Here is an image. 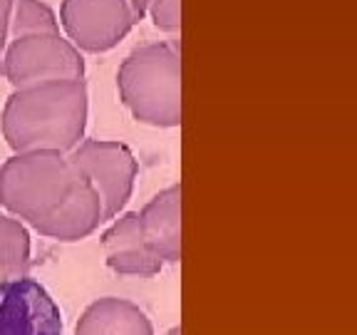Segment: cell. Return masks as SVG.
I'll return each mask as SVG.
<instances>
[{
	"label": "cell",
	"instance_id": "4fadbf2b",
	"mask_svg": "<svg viewBox=\"0 0 357 335\" xmlns=\"http://www.w3.org/2000/svg\"><path fill=\"white\" fill-rule=\"evenodd\" d=\"M38 33H62L57 13L45 0H13L8 40Z\"/></svg>",
	"mask_w": 357,
	"mask_h": 335
},
{
	"label": "cell",
	"instance_id": "277c9868",
	"mask_svg": "<svg viewBox=\"0 0 357 335\" xmlns=\"http://www.w3.org/2000/svg\"><path fill=\"white\" fill-rule=\"evenodd\" d=\"M82 52L62 33H38L8 40L0 52V75L13 89L50 80H84Z\"/></svg>",
	"mask_w": 357,
	"mask_h": 335
},
{
	"label": "cell",
	"instance_id": "e0dca14e",
	"mask_svg": "<svg viewBox=\"0 0 357 335\" xmlns=\"http://www.w3.org/2000/svg\"><path fill=\"white\" fill-rule=\"evenodd\" d=\"M167 335H181V328H172V330H169Z\"/></svg>",
	"mask_w": 357,
	"mask_h": 335
},
{
	"label": "cell",
	"instance_id": "5bb4252c",
	"mask_svg": "<svg viewBox=\"0 0 357 335\" xmlns=\"http://www.w3.org/2000/svg\"><path fill=\"white\" fill-rule=\"evenodd\" d=\"M146 15L151 17L156 30L167 35H176L181 28V10H178V0H149Z\"/></svg>",
	"mask_w": 357,
	"mask_h": 335
},
{
	"label": "cell",
	"instance_id": "3957f363",
	"mask_svg": "<svg viewBox=\"0 0 357 335\" xmlns=\"http://www.w3.org/2000/svg\"><path fill=\"white\" fill-rule=\"evenodd\" d=\"M77 179L79 172L65 151H13L0 167V207L8 216L38 229L73 194Z\"/></svg>",
	"mask_w": 357,
	"mask_h": 335
},
{
	"label": "cell",
	"instance_id": "52a82bcc",
	"mask_svg": "<svg viewBox=\"0 0 357 335\" xmlns=\"http://www.w3.org/2000/svg\"><path fill=\"white\" fill-rule=\"evenodd\" d=\"M0 335H65L60 306L40 281L25 274L0 281Z\"/></svg>",
	"mask_w": 357,
	"mask_h": 335
},
{
	"label": "cell",
	"instance_id": "7a4b0ae2",
	"mask_svg": "<svg viewBox=\"0 0 357 335\" xmlns=\"http://www.w3.org/2000/svg\"><path fill=\"white\" fill-rule=\"evenodd\" d=\"M117 92L137 122L159 129L181 124V52L172 40L134 47L117 70Z\"/></svg>",
	"mask_w": 357,
	"mask_h": 335
},
{
	"label": "cell",
	"instance_id": "ba28073f",
	"mask_svg": "<svg viewBox=\"0 0 357 335\" xmlns=\"http://www.w3.org/2000/svg\"><path fill=\"white\" fill-rule=\"evenodd\" d=\"M102 251L107 268L117 276L154 278L164 268V263L149 251V246L142 239L137 211H122L112 218L102 234Z\"/></svg>",
	"mask_w": 357,
	"mask_h": 335
},
{
	"label": "cell",
	"instance_id": "ac0fdd59",
	"mask_svg": "<svg viewBox=\"0 0 357 335\" xmlns=\"http://www.w3.org/2000/svg\"><path fill=\"white\" fill-rule=\"evenodd\" d=\"M0 214H3V211H0Z\"/></svg>",
	"mask_w": 357,
	"mask_h": 335
},
{
	"label": "cell",
	"instance_id": "2e32d148",
	"mask_svg": "<svg viewBox=\"0 0 357 335\" xmlns=\"http://www.w3.org/2000/svg\"><path fill=\"white\" fill-rule=\"evenodd\" d=\"M129 8H132L134 17H137V22H142L146 17V8H149V0H127Z\"/></svg>",
	"mask_w": 357,
	"mask_h": 335
},
{
	"label": "cell",
	"instance_id": "8992f818",
	"mask_svg": "<svg viewBox=\"0 0 357 335\" xmlns=\"http://www.w3.org/2000/svg\"><path fill=\"white\" fill-rule=\"evenodd\" d=\"M60 30L79 52L114 50L139 25L127 0H62Z\"/></svg>",
	"mask_w": 357,
	"mask_h": 335
},
{
	"label": "cell",
	"instance_id": "8fae6325",
	"mask_svg": "<svg viewBox=\"0 0 357 335\" xmlns=\"http://www.w3.org/2000/svg\"><path fill=\"white\" fill-rule=\"evenodd\" d=\"M75 335H154V325L137 303L105 296L84 308Z\"/></svg>",
	"mask_w": 357,
	"mask_h": 335
},
{
	"label": "cell",
	"instance_id": "9a60e30c",
	"mask_svg": "<svg viewBox=\"0 0 357 335\" xmlns=\"http://www.w3.org/2000/svg\"><path fill=\"white\" fill-rule=\"evenodd\" d=\"M10 8L13 0H0V52L8 45V30H10Z\"/></svg>",
	"mask_w": 357,
	"mask_h": 335
},
{
	"label": "cell",
	"instance_id": "9c48e42d",
	"mask_svg": "<svg viewBox=\"0 0 357 335\" xmlns=\"http://www.w3.org/2000/svg\"><path fill=\"white\" fill-rule=\"evenodd\" d=\"M137 218L142 239L159 261H181V186L172 184L154 194L137 211Z\"/></svg>",
	"mask_w": 357,
	"mask_h": 335
},
{
	"label": "cell",
	"instance_id": "6da1fadb",
	"mask_svg": "<svg viewBox=\"0 0 357 335\" xmlns=\"http://www.w3.org/2000/svg\"><path fill=\"white\" fill-rule=\"evenodd\" d=\"M89 92L84 80H50L10 92L0 132L13 151H73L84 140Z\"/></svg>",
	"mask_w": 357,
	"mask_h": 335
},
{
	"label": "cell",
	"instance_id": "5b68a950",
	"mask_svg": "<svg viewBox=\"0 0 357 335\" xmlns=\"http://www.w3.org/2000/svg\"><path fill=\"white\" fill-rule=\"evenodd\" d=\"M67 156L100 194L105 221H112L117 214H122L139 177V164L134 151L124 142L84 137L73 151H67Z\"/></svg>",
	"mask_w": 357,
	"mask_h": 335
},
{
	"label": "cell",
	"instance_id": "7c38bea8",
	"mask_svg": "<svg viewBox=\"0 0 357 335\" xmlns=\"http://www.w3.org/2000/svg\"><path fill=\"white\" fill-rule=\"evenodd\" d=\"M33 256L28 226L17 218L0 214V276L25 274Z\"/></svg>",
	"mask_w": 357,
	"mask_h": 335
},
{
	"label": "cell",
	"instance_id": "30bf717a",
	"mask_svg": "<svg viewBox=\"0 0 357 335\" xmlns=\"http://www.w3.org/2000/svg\"><path fill=\"white\" fill-rule=\"evenodd\" d=\"M100 223H105L100 194H97L95 186L79 174L73 194L67 196V199L62 201V207L45 218L35 231L50 241L77 244V241L95 234V231L100 229Z\"/></svg>",
	"mask_w": 357,
	"mask_h": 335
}]
</instances>
